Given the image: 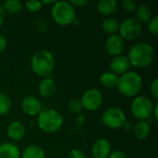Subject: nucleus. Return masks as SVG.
<instances>
[{
	"instance_id": "nucleus-1",
	"label": "nucleus",
	"mask_w": 158,
	"mask_h": 158,
	"mask_svg": "<svg viewBox=\"0 0 158 158\" xmlns=\"http://www.w3.org/2000/svg\"><path fill=\"white\" fill-rule=\"evenodd\" d=\"M155 50L147 43H138L129 51L128 59L133 67L142 69L148 67L154 60Z\"/></svg>"
},
{
	"instance_id": "nucleus-2",
	"label": "nucleus",
	"mask_w": 158,
	"mask_h": 158,
	"mask_svg": "<svg viewBox=\"0 0 158 158\" xmlns=\"http://www.w3.org/2000/svg\"><path fill=\"white\" fill-rule=\"evenodd\" d=\"M31 66L32 71L41 77H48L55 69V57L47 50H40L31 57Z\"/></svg>"
},
{
	"instance_id": "nucleus-3",
	"label": "nucleus",
	"mask_w": 158,
	"mask_h": 158,
	"mask_svg": "<svg viewBox=\"0 0 158 158\" xmlns=\"http://www.w3.org/2000/svg\"><path fill=\"white\" fill-rule=\"evenodd\" d=\"M63 122V117L57 110L47 108L42 110L38 114V126L46 133H53L59 131L62 128Z\"/></svg>"
},
{
	"instance_id": "nucleus-4",
	"label": "nucleus",
	"mask_w": 158,
	"mask_h": 158,
	"mask_svg": "<svg viewBox=\"0 0 158 158\" xmlns=\"http://www.w3.org/2000/svg\"><path fill=\"white\" fill-rule=\"evenodd\" d=\"M117 87L124 96L133 97L140 93L143 87L142 77L134 71H128L118 78Z\"/></svg>"
},
{
	"instance_id": "nucleus-5",
	"label": "nucleus",
	"mask_w": 158,
	"mask_h": 158,
	"mask_svg": "<svg viewBox=\"0 0 158 158\" xmlns=\"http://www.w3.org/2000/svg\"><path fill=\"white\" fill-rule=\"evenodd\" d=\"M51 15L55 22L61 26H68L76 19L75 8L67 1H56L52 7Z\"/></svg>"
},
{
	"instance_id": "nucleus-6",
	"label": "nucleus",
	"mask_w": 158,
	"mask_h": 158,
	"mask_svg": "<svg viewBox=\"0 0 158 158\" xmlns=\"http://www.w3.org/2000/svg\"><path fill=\"white\" fill-rule=\"evenodd\" d=\"M153 107L154 106L151 99L146 96H138L132 101L131 111L139 120H146L152 116Z\"/></svg>"
},
{
	"instance_id": "nucleus-7",
	"label": "nucleus",
	"mask_w": 158,
	"mask_h": 158,
	"mask_svg": "<svg viewBox=\"0 0 158 158\" xmlns=\"http://www.w3.org/2000/svg\"><path fill=\"white\" fill-rule=\"evenodd\" d=\"M142 24L135 18H128L119 23V36L123 40L132 41L140 36L142 33Z\"/></svg>"
},
{
	"instance_id": "nucleus-8",
	"label": "nucleus",
	"mask_w": 158,
	"mask_h": 158,
	"mask_svg": "<svg viewBox=\"0 0 158 158\" xmlns=\"http://www.w3.org/2000/svg\"><path fill=\"white\" fill-rule=\"evenodd\" d=\"M102 121L107 128L118 130L123 127V124L126 121V115L120 108L110 107L103 113Z\"/></svg>"
},
{
	"instance_id": "nucleus-9",
	"label": "nucleus",
	"mask_w": 158,
	"mask_h": 158,
	"mask_svg": "<svg viewBox=\"0 0 158 158\" xmlns=\"http://www.w3.org/2000/svg\"><path fill=\"white\" fill-rule=\"evenodd\" d=\"M81 102L82 107L89 111H94L102 106L103 95L97 89H89L83 94Z\"/></svg>"
},
{
	"instance_id": "nucleus-10",
	"label": "nucleus",
	"mask_w": 158,
	"mask_h": 158,
	"mask_svg": "<svg viewBox=\"0 0 158 158\" xmlns=\"http://www.w3.org/2000/svg\"><path fill=\"white\" fill-rule=\"evenodd\" d=\"M106 49L114 57L120 56L125 49V41L118 34L110 35L106 41Z\"/></svg>"
},
{
	"instance_id": "nucleus-11",
	"label": "nucleus",
	"mask_w": 158,
	"mask_h": 158,
	"mask_svg": "<svg viewBox=\"0 0 158 158\" xmlns=\"http://www.w3.org/2000/svg\"><path fill=\"white\" fill-rule=\"evenodd\" d=\"M21 109L28 116H36L43 110L41 102L31 95H28L22 99Z\"/></svg>"
},
{
	"instance_id": "nucleus-12",
	"label": "nucleus",
	"mask_w": 158,
	"mask_h": 158,
	"mask_svg": "<svg viewBox=\"0 0 158 158\" xmlns=\"http://www.w3.org/2000/svg\"><path fill=\"white\" fill-rule=\"evenodd\" d=\"M94 158H108L111 154V144L106 139L97 140L91 150Z\"/></svg>"
},
{
	"instance_id": "nucleus-13",
	"label": "nucleus",
	"mask_w": 158,
	"mask_h": 158,
	"mask_svg": "<svg viewBox=\"0 0 158 158\" xmlns=\"http://www.w3.org/2000/svg\"><path fill=\"white\" fill-rule=\"evenodd\" d=\"M131 68V63L126 56L120 55L115 56L110 62V69L111 72L114 74H125L129 71Z\"/></svg>"
},
{
	"instance_id": "nucleus-14",
	"label": "nucleus",
	"mask_w": 158,
	"mask_h": 158,
	"mask_svg": "<svg viewBox=\"0 0 158 158\" xmlns=\"http://www.w3.org/2000/svg\"><path fill=\"white\" fill-rule=\"evenodd\" d=\"M38 91L41 96L44 98H50L56 94V86L53 79L49 77H45L39 82Z\"/></svg>"
},
{
	"instance_id": "nucleus-15",
	"label": "nucleus",
	"mask_w": 158,
	"mask_h": 158,
	"mask_svg": "<svg viewBox=\"0 0 158 158\" xmlns=\"http://www.w3.org/2000/svg\"><path fill=\"white\" fill-rule=\"evenodd\" d=\"M25 128L23 124L19 121H13L11 122L6 130L7 136L14 142H19L23 139L25 136Z\"/></svg>"
},
{
	"instance_id": "nucleus-16",
	"label": "nucleus",
	"mask_w": 158,
	"mask_h": 158,
	"mask_svg": "<svg viewBox=\"0 0 158 158\" xmlns=\"http://www.w3.org/2000/svg\"><path fill=\"white\" fill-rule=\"evenodd\" d=\"M20 151L19 147L12 143H4L0 144V158H19Z\"/></svg>"
},
{
	"instance_id": "nucleus-17",
	"label": "nucleus",
	"mask_w": 158,
	"mask_h": 158,
	"mask_svg": "<svg viewBox=\"0 0 158 158\" xmlns=\"http://www.w3.org/2000/svg\"><path fill=\"white\" fill-rule=\"evenodd\" d=\"M97 11L104 15L108 16L113 14L118 8V2L115 0H101L97 3Z\"/></svg>"
},
{
	"instance_id": "nucleus-18",
	"label": "nucleus",
	"mask_w": 158,
	"mask_h": 158,
	"mask_svg": "<svg viewBox=\"0 0 158 158\" xmlns=\"http://www.w3.org/2000/svg\"><path fill=\"white\" fill-rule=\"evenodd\" d=\"M150 125L146 120H140L133 127L134 137L138 140H144L150 134Z\"/></svg>"
},
{
	"instance_id": "nucleus-19",
	"label": "nucleus",
	"mask_w": 158,
	"mask_h": 158,
	"mask_svg": "<svg viewBox=\"0 0 158 158\" xmlns=\"http://www.w3.org/2000/svg\"><path fill=\"white\" fill-rule=\"evenodd\" d=\"M136 17H137L136 19L141 24L148 23L151 20V19L153 18V11L149 6L141 5L136 10Z\"/></svg>"
},
{
	"instance_id": "nucleus-20",
	"label": "nucleus",
	"mask_w": 158,
	"mask_h": 158,
	"mask_svg": "<svg viewBox=\"0 0 158 158\" xmlns=\"http://www.w3.org/2000/svg\"><path fill=\"white\" fill-rule=\"evenodd\" d=\"M22 158H45V153L38 145H29L24 149L21 155Z\"/></svg>"
},
{
	"instance_id": "nucleus-21",
	"label": "nucleus",
	"mask_w": 158,
	"mask_h": 158,
	"mask_svg": "<svg viewBox=\"0 0 158 158\" xmlns=\"http://www.w3.org/2000/svg\"><path fill=\"white\" fill-rule=\"evenodd\" d=\"M102 29L105 32L113 35L117 31H118L119 29V22L118 19L114 18H107L103 20L102 22Z\"/></svg>"
},
{
	"instance_id": "nucleus-22",
	"label": "nucleus",
	"mask_w": 158,
	"mask_h": 158,
	"mask_svg": "<svg viewBox=\"0 0 158 158\" xmlns=\"http://www.w3.org/2000/svg\"><path fill=\"white\" fill-rule=\"evenodd\" d=\"M101 84L106 88H113L118 85V77L112 72H105L101 75L99 79Z\"/></svg>"
},
{
	"instance_id": "nucleus-23",
	"label": "nucleus",
	"mask_w": 158,
	"mask_h": 158,
	"mask_svg": "<svg viewBox=\"0 0 158 158\" xmlns=\"http://www.w3.org/2000/svg\"><path fill=\"white\" fill-rule=\"evenodd\" d=\"M3 8L5 12L9 14H17L22 9V3L19 0H6L3 4Z\"/></svg>"
},
{
	"instance_id": "nucleus-24",
	"label": "nucleus",
	"mask_w": 158,
	"mask_h": 158,
	"mask_svg": "<svg viewBox=\"0 0 158 158\" xmlns=\"http://www.w3.org/2000/svg\"><path fill=\"white\" fill-rule=\"evenodd\" d=\"M11 107L10 98L4 93H0V116L8 114Z\"/></svg>"
},
{
	"instance_id": "nucleus-25",
	"label": "nucleus",
	"mask_w": 158,
	"mask_h": 158,
	"mask_svg": "<svg viewBox=\"0 0 158 158\" xmlns=\"http://www.w3.org/2000/svg\"><path fill=\"white\" fill-rule=\"evenodd\" d=\"M82 105L81 100L78 99H73L68 104V109L70 113L73 114H80L81 111L82 110Z\"/></svg>"
},
{
	"instance_id": "nucleus-26",
	"label": "nucleus",
	"mask_w": 158,
	"mask_h": 158,
	"mask_svg": "<svg viewBox=\"0 0 158 158\" xmlns=\"http://www.w3.org/2000/svg\"><path fill=\"white\" fill-rule=\"evenodd\" d=\"M25 6L27 10H29L30 12H38L42 9L43 4L41 1L38 0H30L25 3Z\"/></svg>"
},
{
	"instance_id": "nucleus-27",
	"label": "nucleus",
	"mask_w": 158,
	"mask_h": 158,
	"mask_svg": "<svg viewBox=\"0 0 158 158\" xmlns=\"http://www.w3.org/2000/svg\"><path fill=\"white\" fill-rule=\"evenodd\" d=\"M148 31L155 36L158 34V17L157 16H153L151 20L147 23Z\"/></svg>"
},
{
	"instance_id": "nucleus-28",
	"label": "nucleus",
	"mask_w": 158,
	"mask_h": 158,
	"mask_svg": "<svg viewBox=\"0 0 158 158\" xmlns=\"http://www.w3.org/2000/svg\"><path fill=\"white\" fill-rule=\"evenodd\" d=\"M122 7L126 11L131 12L136 9V2L134 0H124L122 1Z\"/></svg>"
},
{
	"instance_id": "nucleus-29",
	"label": "nucleus",
	"mask_w": 158,
	"mask_h": 158,
	"mask_svg": "<svg viewBox=\"0 0 158 158\" xmlns=\"http://www.w3.org/2000/svg\"><path fill=\"white\" fill-rule=\"evenodd\" d=\"M151 94L156 99H158V79H155L151 84Z\"/></svg>"
},
{
	"instance_id": "nucleus-30",
	"label": "nucleus",
	"mask_w": 158,
	"mask_h": 158,
	"mask_svg": "<svg viewBox=\"0 0 158 158\" xmlns=\"http://www.w3.org/2000/svg\"><path fill=\"white\" fill-rule=\"evenodd\" d=\"M69 3L74 7L75 6H77V7H82V6H87L90 3V1L89 0H71V1H69Z\"/></svg>"
},
{
	"instance_id": "nucleus-31",
	"label": "nucleus",
	"mask_w": 158,
	"mask_h": 158,
	"mask_svg": "<svg viewBox=\"0 0 158 158\" xmlns=\"http://www.w3.org/2000/svg\"><path fill=\"white\" fill-rule=\"evenodd\" d=\"M69 158H85V156L81 151H80L78 149H72L69 152Z\"/></svg>"
},
{
	"instance_id": "nucleus-32",
	"label": "nucleus",
	"mask_w": 158,
	"mask_h": 158,
	"mask_svg": "<svg viewBox=\"0 0 158 158\" xmlns=\"http://www.w3.org/2000/svg\"><path fill=\"white\" fill-rule=\"evenodd\" d=\"M108 158H128L127 155L122 151H115L110 154Z\"/></svg>"
},
{
	"instance_id": "nucleus-33",
	"label": "nucleus",
	"mask_w": 158,
	"mask_h": 158,
	"mask_svg": "<svg viewBox=\"0 0 158 158\" xmlns=\"http://www.w3.org/2000/svg\"><path fill=\"white\" fill-rule=\"evenodd\" d=\"M85 115H83V114H79L78 115V117H77V118H76V120H75V123H76V126H78V127H81L83 124H84V122H85Z\"/></svg>"
},
{
	"instance_id": "nucleus-34",
	"label": "nucleus",
	"mask_w": 158,
	"mask_h": 158,
	"mask_svg": "<svg viewBox=\"0 0 158 158\" xmlns=\"http://www.w3.org/2000/svg\"><path fill=\"white\" fill-rule=\"evenodd\" d=\"M6 47V38L0 34V52L4 51Z\"/></svg>"
},
{
	"instance_id": "nucleus-35",
	"label": "nucleus",
	"mask_w": 158,
	"mask_h": 158,
	"mask_svg": "<svg viewBox=\"0 0 158 158\" xmlns=\"http://www.w3.org/2000/svg\"><path fill=\"white\" fill-rule=\"evenodd\" d=\"M5 17H6V12L2 6V5H0V27L3 25L4 20H5Z\"/></svg>"
},
{
	"instance_id": "nucleus-36",
	"label": "nucleus",
	"mask_w": 158,
	"mask_h": 158,
	"mask_svg": "<svg viewBox=\"0 0 158 158\" xmlns=\"http://www.w3.org/2000/svg\"><path fill=\"white\" fill-rule=\"evenodd\" d=\"M152 114L154 115V118L156 121H158V103H156L154 107H153V112Z\"/></svg>"
},
{
	"instance_id": "nucleus-37",
	"label": "nucleus",
	"mask_w": 158,
	"mask_h": 158,
	"mask_svg": "<svg viewBox=\"0 0 158 158\" xmlns=\"http://www.w3.org/2000/svg\"><path fill=\"white\" fill-rule=\"evenodd\" d=\"M42 4H46V5H55L56 3V0H51V1H46V0H44V1H41Z\"/></svg>"
},
{
	"instance_id": "nucleus-38",
	"label": "nucleus",
	"mask_w": 158,
	"mask_h": 158,
	"mask_svg": "<svg viewBox=\"0 0 158 158\" xmlns=\"http://www.w3.org/2000/svg\"><path fill=\"white\" fill-rule=\"evenodd\" d=\"M123 127H124L126 130H131V122L125 121V123L123 124Z\"/></svg>"
}]
</instances>
